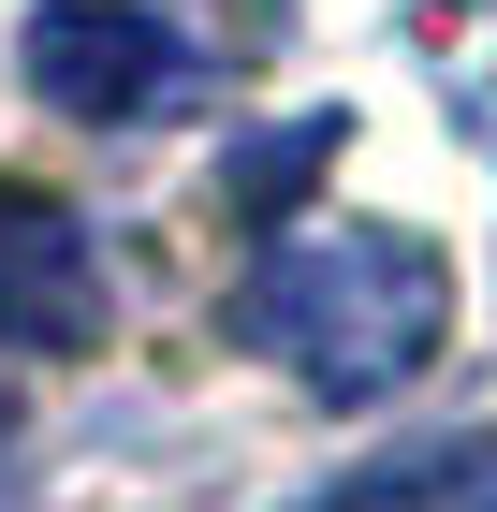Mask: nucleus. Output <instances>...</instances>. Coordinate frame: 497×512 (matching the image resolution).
Masks as SVG:
<instances>
[{"label": "nucleus", "mask_w": 497, "mask_h": 512, "mask_svg": "<svg viewBox=\"0 0 497 512\" xmlns=\"http://www.w3.org/2000/svg\"><path fill=\"white\" fill-rule=\"evenodd\" d=\"M234 337L264 366H293L322 410H366V395L424 381L439 337H454V264L410 235V220H307L264 264L234 278Z\"/></svg>", "instance_id": "f257e3e1"}, {"label": "nucleus", "mask_w": 497, "mask_h": 512, "mask_svg": "<svg viewBox=\"0 0 497 512\" xmlns=\"http://www.w3.org/2000/svg\"><path fill=\"white\" fill-rule=\"evenodd\" d=\"M30 88L59 118H88V132H132V118H161L191 88V44L147 0H44L30 15Z\"/></svg>", "instance_id": "f03ea898"}, {"label": "nucleus", "mask_w": 497, "mask_h": 512, "mask_svg": "<svg viewBox=\"0 0 497 512\" xmlns=\"http://www.w3.org/2000/svg\"><path fill=\"white\" fill-rule=\"evenodd\" d=\"M88 337H103L88 220L30 176H0V352H88Z\"/></svg>", "instance_id": "7ed1b4c3"}, {"label": "nucleus", "mask_w": 497, "mask_h": 512, "mask_svg": "<svg viewBox=\"0 0 497 512\" xmlns=\"http://www.w3.org/2000/svg\"><path fill=\"white\" fill-rule=\"evenodd\" d=\"M366 512H497V439H439V454L381 469V498H366Z\"/></svg>", "instance_id": "20e7f679"}, {"label": "nucleus", "mask_w": 497, "mask_h": 512, "mask_svg": "<svg viewBox=\"0 0 497 512\" xmlns=\"http://www.w3.org/2000/svg\"><path fill=\"white\" fill-rule=\"evenodd\" d=\"M337 132H351V118H293V132H278V147H249V161H234V205H293L307 176L337 161Z\"/></svg>", "instance_id": "39448f33"}]
</instances>
